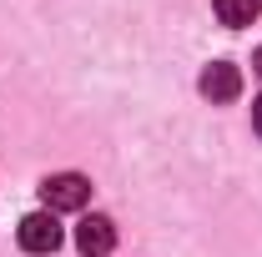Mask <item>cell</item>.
<instances>
[{"mask_svg":"<svg viewBox=\"0 0 262 257\" xmlns=\"http://www.w3.org/2000/svg\"><path fill=\"white\" fill-rule=\"evenodd\" d=\"M111 247H116V227H111V217H101V212L81 217V227H76V252H81V257H106Z\"/></svg>","mask_w":262,"mask_h":257,"instance_id":"3","label":"cell"},{"mask_svg":"<svg viewBox=\"0 0 262 257\" xmlns=\"http://www.w3.org/2000/svg\"><path fill=\"white\" fill-rule=\"evenodd\" d=\"M262 15V0H217V20L232 26V31H242V26H252Z\"/></svg>","mask_w":262,"mask_h":257,"instance_id":"5","label":"cell"},{"mask_svg":"<svg viewBox=\"0 0 262 257\" xmlns=\"http://www.w3.org/2000/svg\"><path fill=\"white\" fill-rule=\"evenodd\" d=\"M20 247L31 257H51L61 247V222H56V212H31V217H20Z\"/></svg>","mask_w":262,"mask_h":257,"instance_id":"2","label":"cell"},{"mask_svg":"<svg viewBox=\"0 0 262 257\" xmlns=\"http://www.w3.org/2000/svg\"><path fill=\"white\" fill-rule=\"evenodd\" d=\"M237 91H242V71L232 61H212L202 71V96L207 101H232Z\"/></svg>","mask_w":262,"mask_h":257,"instance_id":"4","label":"cell"},{"mask_svg":"<svg viewBox=\"0 0 262 257\" xmlns=\"http://www.w3.org/2000/svg\"><path fill=\"white\" fill-rule=\"evenodd\" d=\"M40 197H46L51 212H81L91 202V182L81 172H61V177H46L40 182Z\"/></svg>","mask_w":262,"mask_h":257,"instance_id":"1","label":"cell"},{"mask_svg":"<svg viewBox=\"0 0 262 257\" xmlns=\"http://www.w3.org/2000/svg\"><path fill=\"white\" fill-rule=\"evenodd\" d=\"M252 71H262V51H257V56H252Z\"/></svg>","mask_w":262,"mask_h":257,"instance_id":"7","label":"cell"},{"mask_svg":"<svg viewBox=\"0 0 262 257\" xmlns=\"http://www.w3.org/2000/svg\"><path fill=\"white\" fill-rule=\"evenodd\" d=\"M252 126H257V136H262V96L252 101Z\"/></svg>","mask_w":262,"mask_h":257,"instance_id":"6","label":"cell"}]
</instances>
